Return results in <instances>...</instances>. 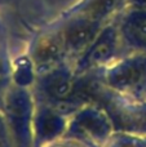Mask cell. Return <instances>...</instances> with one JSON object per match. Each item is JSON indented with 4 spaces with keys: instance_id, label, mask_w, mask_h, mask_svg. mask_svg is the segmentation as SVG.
<instances>
[{
    "instance_id": "6da1fadb",
    "label": "cell",
    "mask_w": 146,
    "mask_h": 147,
    "mask_svg": "<svg viewBox=\"0 0 146 147\" xmlns=\"http://www.w3.org/2000/svg\"><path fill=\"white\" fill-rule=\"evenodd\" d=\"M97 34V21L91 18H80L75 20L65 28L62 39L65 48L70 51H82L92 43Z\"/></svg>"
},
{
    "instance_id": "7a4b0ae2",
    "label": "cell",
    "mask_w": 146,
    "mask_h": 147,
    "mask_svg": "<svg viewBox=\"0 0 146 147\" xmlns=\"http://www.w3.org/2000/svg\"><path fill=\"white\" fill-rule=\"evenodd\" d=\"M115 85L133 86L146 78V58H133L120 65L111 75Z\"/></svg>"
},
{
    "instance_id": "3957f363",
    "label": "cell",
    "mask_w": 146,
    "mask_h": 147,
    "mask_svg": "<svg viewBox=\"0 0 146 147\" xmlns=\"http://www.w3.org/2000/svg\"><path fill=\"white\" fill-rule=\"evenodd\" d=\"M65 48V43L62 35H49L39 40L35 51L34 59L38 65H49L53 63L61 56Z\"/></svg>"
},
{
    "instance_id": "277c9868",
    "label": "cell",
    "mask_w": 146,
    "mask_h": 147,
    "mask_svg": "<svg viewBox=\"0 0 146 147\" xmlns=\"http://www.w3.org/2000/svg\"><path fill=\"white\" fill-rule=\"evenodd\" d=\"M123 30L132 43L146 48V10L131 13L126 18Z\"/></svg>"
},
{
    "instance_id": "5b68a950",
    "label": "cell",
    "mask_w": 146,
    "mask_h": 147,
    "mask_svg": "<svg viewBox=\"0 0 146 147\" xmlns=\"http://www.w3.org/2000/svg\"><path fill=\"white\" fill-rule=\"evenodd\" d=\"M122 0H93L87 9V17L93 21H100L110 12H113Z\"/></svg>"
},
{
    "instance_id": "8992f818",
    "label": "cell",
    "mask_w": 146,
    "mask_h": 147,
    "mask_svg": "<svg viewBox=\"0 0 146 147\" xmlns=\"http://www.w3.org/2000/svg\"><path fill=\"white\" fill-rule=\"evenodd\" d=\"M111 51H113V39L106 36L105 39H102L97 44H95V47L92 48V52L89 54V58L93 62H100L102 59H105L111 53Z\"/></svg>"
},
{
    "instance_id": "52a82bcc",
    "label": "cell",
    "mask_w": 146,
    "mask_h": 147,
    "mask_svg": "<svg viewBox=\"0 0 146 147\" xmlns=\"http://www.w3.org/2000/svg\"><path fill=\"white\" fill-rule=\"evenodd\" d=\"M54 85H64V83H58V81H57V83L54 84ZM52 90H53L54 93H57V94H58V88H57V86H54V88L52 89Z\"/></svg>"
},
{
    "instance_id": "ba28073f",
    "label": "cell",
    "mask_w": 146,
    "mask_h": 147,
    "mask_svg": "<svg viewBox=\"0 0 146 147\" xmlns=\"http://www.w3.org/2000/svg\"><path fill=\"white\" fill-rule=\"evenodd\" d=\"M139 3H141V4H145L146 5V0H137Z\"/></svg>"
}]
</instances>
